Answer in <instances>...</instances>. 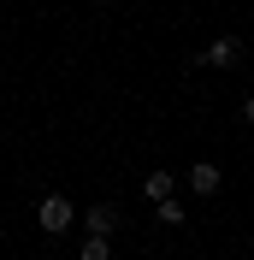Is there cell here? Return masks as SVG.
Wrapping results in <instances>:
<instances>
[{"label": "cell", "mask_w": 254, "mask_h": 260, "mask_svg": "<svg viewBox=\"0 0 254 260\" xmlns=\"http://www.w3.org/2000/svg\"><path fill=\"white\" fill-rule=\"evenodd\" d=\"M77 260H112V237H83Z\"/></svg>", "instance_id": "obj_6"}, {"label": "cell", "mask_w": 254, "mask_h": 260, "mask_svg": "<svg viewBox=\"0 0 254 260\" xmlns=\"http://www.w3.org/2000/svg\"><path fill=\"white\" fill-rule=\"evenodd\" d=\"M189 189L195 195H219V166H213V160H195L189 166Z\"/></svg>", "instance_id": "obj_3"}, {"label": "cell", "mask_w": 254, "mask_h": 260, "mask_svg": "<svg viewBox=\"0 0 254 260\" xmlns=\"http://www.w3.org/2000/svg\"><path fill=\"white\" fill-rule=\"evenodd\" d=\"M237 59H242V42H237V36H225V42H213V48L201 53V65H237Z\"/></svg>", "instance_id": "obj_4"}, {"label": "cell", "mask_w": 254, "mask_h": 260, "mask_svg": "<svg viewBox=\"0 0 254 260\" xmlns=\"http://www.w3.org/2000/svg\"><path fill=\"white\" fill-rule=\"evenodd\" d=\"M83 219H89V237H112V231H118V207H112V201H95Z\"/></svg>", "instance_id": "obj_2"}, {"label": "cell", "mask_w": 254, "mask_h": 260, "mask_svg": "<svg viewBox=\"0 0 254 260\" xmlns=\"http://www.w3.org/2000/svg\"><path fill=\"white\" fill-rule=\"evenodd\" d=\"M142 189H148V201H154V207H160V201H172V172H166V166H160V172H148Z\"/></svg>", "instance_id": "obj_5"}, {"label": "cell", "mask_w": 254, "mask_h": 260, "mask_svg": "<svg viewBox=\"0 0 254 260\" xmlns=\"http://www.w3.org/2000/svg\"><path fill=\"white\" fill-rule=\"evenodd\" d=\"M154 219H160V225H183V207H177V201H160Z\"/></svg>", "instance_id": "obj_7"}, {"label": "cell", "mask_w": 254, "mask_h": 260, "mask_svg": "<svg viewBox=\"0 0 254 260\" xmlns=\"http://www.w3.org/2000/svg\"><path fill=\"white\" fill-rule=\"evenodd\" d=\"M71 219H77V207H71V195H42V201H36V225L48 231V237L71 231Z\"/></svg>", "instance_id": "obj_1"}]
</instances>
